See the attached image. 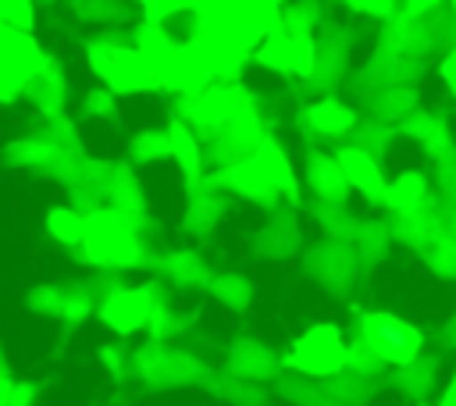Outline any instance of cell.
Listing matches in <instances>:
<instances>
[{
	"label": "cell",
	"instance_id": "cell-9",
	"mask_svg": "<svg viewBox=\"0 0 456 406\" xmlns=\"http://www.w3.org/2000/svg\"><path fill=\"white\" fill-rule=\"evenodd\" d=\"M175 153L182 157V164L196 167V146H192V139H189L182 128H175Z\"/></svg>",
	"mask_w": 456,
	"mask_h": 406
},
{
	"label": "cell",
	"instance_id": "cell-6",
	"mask_svg": "<svg viewBox=\"0 0 456 406\" xmlns=\"http://www.w3.org/2000/svg\"><path fill=\"white\" fill-rule=\"evenodd\" d=\"M0 25L28 28L32 25V0H0Z\"/></svg>",
	"mask_w": 456,
	"mask_h": 406
},
{
	"label": "cell",
	"instance_id": "cell-10",
	"mask_svg": "<svg viewBox=\"0 0 456 406\" xmlns=\"http://www.w3.org/2000/svg\"><path fill=\"white\" fill-rule=\"evenodd\" d=\"M428 4H431V0H413V7H428Z\"/></svg>",
	"mask_w": 456,
	"mask_h": 406
},
{
	"label": "cell",
	"instance_id": "cell-1",
	"mask_svg": "<svg viewBox=\"0 0 456 406\" xmlns=\"http://www.w3.org/2000/svg\"><path fill=\"white\" fill-rule=\"evenodd\" d=\"M39 64L43 57L32 46V39L14 32L11 25H0V100L11 96L21 82H28L39 71Z\"/></svg>",
	"mask_w": 456,
	"mask_h": 406
},
{
	"label": "cell",
	"instance_id": "cell-2",
	"mask_svg": "<svg viewBox=\"0 0 456 406\" xmlns=\"http://www.w3.org/2000/svg\"><path fill=\"white\" fill-rule=\"evenodd\" d=\"M363 335H367L370 353H374L378 360H392V363H410V356H413L417 345H420V335H417L410 324H403V321H395V317H388V313L367 317Z\"/></svg>",
	"mask_w": 456,
	"mask_h": 406
},
{
	"label": "cell",
	"instance_id": "cell-4",
	"mask_svg": "<svg viewBox=\"0 0 456 406\" xmlns=\"http://www.w3.org/2000/svg\"><path fill=\"white\" fill-rule=\"evenodd\" d=\"M267 64H274V68H281V71H310V43L303 39V36H289V39H274V43H267V50L260 53Z\"/></svg>",
	"mask_w": 456,
	"mask_h": 406
},
{
	"label": "cell",
	"instance_id": "cell-11",
	"mask_svg": "<svg viewBox=\"0 0 456 406\" xmlns=\"http://www.w3.org/2000/svg\"><path fill=\"white\" fill-rule=\"evenodd\" d=\"M449 402H456V381H452V392H449Z\"/></svg>",
	"mask_w": 456,
	"mask_h": 406
},
{
	"label": "cell",
	"instance_id": "cell-5",
	"mask_svg": "<svg viewBox=\"0 0 456 406\" xmlns=\"http://www.w3.org/2000/svg\"><path fill=\"white\" fill-rule=\"evenodd\" d=\"M342 167H346V175L356 182V189H363V192H378V171H374V164H370L363 153L346 150V153H342Z\"/></svg>",
	"mask_w": 456,
	"mask_h": 406
},
{
	"label": "cell",
	"instance_id": "cell-7",
	"mask_svg": "<svg viewBox=\"0 0 456 406\" xmlns=\"http://www.w3.org/2000/svg\"><path fill=\"white\" fill-rule=\"evenodd\" d=\"M50 228H53L64 242H75V239H82V235H86L82 217H75V214H68V210H53V214H50Z\"/></svg>",
	"mask_w": 456,
	"mask_h": 406
},
{
	"label": "cell",
	"instance_id": "cell-8",
	"mask_svg": "<svg viewBox=\"0 0 456 406\" xmlns=\"http://www.w3.org/2000/svg\"><path fill=\"white\" fill-rule=\"evenodd\" d=\"M317 125H321V128H328V132L335 135L342 125H349V114H335V103H328V107H321V110H317Z\"/></svg>",
	"mask_w": 456,
	"mask_h": 406
},
{
	"label": "cell",
	"instance_id": "cell-3",
	"mask_svg": "<svg viewBox=\"0 0 456 406\" xmlns=\"http://www.w3.org/2000/svg\"><path fill=\"white\" fill-rule=\"evenodd\" d=\"M292 363L306 374H335L346 363V349L335 328H314L296 342Z\"/></svg>",
	"mask_w": 456,
	"mask_h": 406
}]
</instances>
